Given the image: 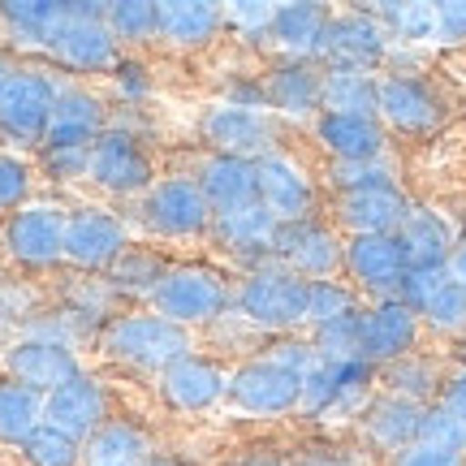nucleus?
Returning a JSON list of instances; mask_svg holds the SVG:
<instances>
[{
  "instance_id": "1",
  "label": "nucleus",
  "mask_w": 466,
  "mask_h": 466,
  "mask_svg": "<svg viewBox=\"0 0 466 466\" xmlns=\"http://www.w3.org/2000/svg\"><path fill=\"white\" fill-rule=\"evenodd\" d=\"M100 350L121 367L165 376L173 363L195 354V333L156 311H116L100 329Z\"/></svg>"
},
{
  "instance_id": "2",
  "label": "nucleus",
  "mask_w": 466,
  "mask_h": 466,
  "mask_svg": "<svg viewBox=\"0 0 466 466\" xmlns=\"http://www.w3.org/2000/svg\"><path fill=\"white\" fill-rule=\"evenodd\" d=\"M233 316H242L255 333L294 337L307 329V281L281 264L255 268L233 289Z\"/></svg>"
},
{
  "instance_id": "3",
  "label": "nucleus",
  "mask_w": 466,
  "mask_h": 466,
  "mask_svg": "<svg viewBox=\"0 0 466 466\" xmlns=\"http://www.w3.org/2000/svg\"><path fill=\"white\" fill-rule=\"evenodd\" d=\"M151 311L182 329L220 324L225 316H233V285L225 272L208 264H173L151 294Z\"/></svg>"
},
{
  "instance_id": "4",
  "label": "nucleus",
  "mask_w": 466,
  "mask_h": 466,
  "mask_svg": "<svg viewBox=\"0 0 466 466\" xmlns=\"http://www.w3.org/2000/svg\"><path fill=\"white\" fill-rule=\"evenodd\" d=\"M238 415L250 419H281L294 415L302 401V371H294L289 363H281L272 350L255 354L242 367L229 371V393H225Z\"/></svg>"
},
{
  "instance_id": "5",
  "label": "nucleus",
  "mask_w": 466,
  "mask_h": 466,
  "mask_svg": "<svg viewBox=\"0 0 466 466\" xmlns=\"http://www.w3.org/2000/svg\"><path fill=\"white\" fill-rule=\"evenodd\" d=\"M108 5H91V0H66V17L48 39V56L56 66L74 69V74H113L116 69V39L104 26Z\"/></svg>"
},
{
  "instance_id": "6",
  "label": "nucleus",
  "mask_w": 466,
  "mask_h": 466,
  "mask_svg": "<svg viewBox=\"0 0 466 466\" xmlns=\"http://www.w3.org/2000/svg\"><path fill=\"white\" fill-rule=\"evenodd\" d=\"M56 78L35 66H14L9 83L0 91V138L14 147H44V134L56 108Z\"/></svg>"
},
{
  "instance_id": "7",
  "label": "nucleus",
  "mask_w": 466,
  "mask_h": 466,
  "mask_svg": "<svg viewBox=\"0 0 466 466\" xmlns=\"http://www.w3.org/2000/svg\"><path fill=\"white\" fill-rule=\"evenodd\" d=\"M376 380L380 371L367 363V359H316V367L302 376V401L299 410L311 419L324 415H363V406L376 393Z\"/></svg>"
},
{
  "instance_id": "8",
  "label": "nucleus",
  "mask_w": 466,
  "mask_h": 466,
  "mask_svg": "<svg viewBox=\"0 0 466 466\" xmlns=\"http://www.w3.org/2000/svg\"><path fill=\"white\" fill-rule=\"evenodd\" d=\"M66 220L69 212L56 203H26L0 220V247L22 268H56L66 259Z\"/></svg>"
},
{
  "instance_id": "9",
  "label": "nucleus",
  "mask_w": 466,
  "mask_h": 466,
  "mask_svg": "<svg viewBox=\"0 0 466 466\" xmlns=\"http://www.w3.org/2000/svg\"><path fill=\"white\" fill-rule=\"evenodd\" d=\"M212 217L217 212L195 177H160L138 203V220L156 238H199L212 229Z\"/></svg>"
},
{
  "instance_id": "10",
  "label": "nucleus",
  "mask_w": 466,
  "mask_h": 466,
  "mask_svg": "<svg viewBox=\"0 0 466 466\" xmlns=\"http://www.w3.org/2000/svg\"><path fill=\"white\" fill-rule=\"evenodd\" d=\"M86 182H96L108 195H147L156 186V165H151L147 147L121 126L108 130L91 143V165H86Z\"/></svg>"
},
{
  "instance_id": "11",
  "label": "nucleus",
  "mask_w": 466,
  "mask_h": 466,
  "mask_svg": "<svg viewBox=\"0 0 466 466\" xmlns=\"http://www.w3.org/2000/svg\"><path fill=\"white\" fill-rule=\"evenodd\" d=\"M130 247V229L126 220L100 208V203H83V208H69L66 220V259L78 272H108V268L126 255Z\"/></svg>"
},
{
  "instance_id": "12",
  "label": "nucleus",
  "mask_w": 466,
  "mask_h": 466,
  "mask_svg": "<svg viewBox=\"0 0 466 466\" xmlns=\"http://www.w3.org/2000/svg\"><path fill=\"white\" fill-rule=\"evenodd\" d=\"M199 130L212 143V151L255 160V165L264 156H277V143H281V121L277 116L259 113V108H233V104H212L203 113Z\"/></svg>"
},
{
  "instance_id": "13",
  "label": "nucleus",
  "mask_w": 466,
  "mask_h": 466,
  "mask_svg": "<svg viewBox=\"0 0 466 466\" xmlns=\"http://www.w3.org/2000/svg\"><path fill=\"white\" fill-rule=\"evenodd\" d=\"M272 259L302 281H319V277H337V268L346 259V242L319 217L281 220L272 238Z\"/></svg>"
},
{
  "instance_id": "14",
  "label": "nucleus",
  "mask_w": 466,
  "mask_h": 466,
  "mask_svg": "<svg viewBox=\"0 0 466 466\" xmlns=\"http://www.w3.org/2000/svg\"><path fill=\"white\" fill-rule=\"evenodd\" d=\"M341 268L350 272V281L359 294H367L371 302L398 299L401 281H406V255H401L398 233H359L346 238V259Z\"/></svg>"
},
{
  "instance_id": "15",
  "label": "nucleus",
  "mask_w": 466,
  "mask_h": 466,
  "mask_svg": "<svg viewBox=\"0 0 466 466\" xmlns=\"http://www.w3.org/2000/svg\"><path fill=\"white\" fill-rule=\"evenodd\" d=\"M83 371V359L78 350L66 346V341H52V337H17L5 346V376L17 384H26L35 393L48 398L52 389H61L66 380H74Z\"/></svg>"
},
{
  "instance_id": "16",
  "label": "nucleus",
  "mask_w": 466,
  "mask_h": 466,
  "mask_svg": "<svg viewBox=\"0 0 466 466\" xmlns=\"http://www.w3.org/2000/svg\"><path fill=\"white\" fill-rule=\"evenodd\" d=\"M108 419H113L108 389L91 371H78L74 380H66L61 389H52L48 398H44V423L56 428V432L74 436L78 445H86Z\"/></svg>"
},
{
  "instance_id": "17",
  "label": "nucleus",
  "mask_w": 466,
  "mask_h": 466,
  "mask_svg": "<svg viewBox=\"0 0 466 466\" xmlns=\"http://www.w3.org/2000/svg\"><path fill=\"white\" fill-rule=\"evenodd\" d=\"M393 39L384 31L371 9H350V14H333L329 35H324V52L319 66H346V69H376L389 61Z\"/></svg>"
},
{
  "instance_id": "18",
  "label": "nucleus",
  "mask_w": 466,
  "mask_h": 466,
  "mask_svg": "<svg viewBox=\"0 0 466 466\" xmlns=\"http://www.w3.org/2000/svg\"><path fill=\"white\" fill-rule=\"evenodd\" d=\"M398 299L436 333H466V289L450 277V268H410Z\"/></svg>"
},
{
  "instance_id": "19",
  "label": "nucleus",
  "mask_w": 466,
  "mask_h": 466,
  "mask_svg": "<svg viewBox=\"0 0 466 466\" xmlns=\"http://www.w3.org/2000/svg\"><path fill=\"white\" fill-rule=\"evenodd\" d=\"M380 121L398 134H432L445 121V100L423 74H384Z\"/></svg>"
},
{
  "instance_id": "20",
  "label": "nucleus",
  "mask_w": 466,
  "mask_h": 466,
  "mask_svg": "<svg viewBox=\"0 0 466 466\" xmlns=\"http://www.w3.org/2000/svg\"><path fill=\"white\" fill-rule=\"evenodd\" d=\"M277 225L281 220L268 212L264 203H247V208H229V212H217L212 217V242L220 250H229L238 264H247V272L264 264H277L272 259V238H277Z\"/></svg>"
},
{
  "instance_id": "21",
  "label": "nucleus",
  "mask_w": 466,
  "mask_h": 466,
  "mask_svg": "<svg viewBox=\"0 0 466 466\" xmlns=\"http://www.w3.org/2000/svg\"><path fill=\"white\" fill-rule=\"evenodd\" d=\"M415 346H419V316L401 299H384V302L363 307V341H359V354L376 371L406 359V354H415Z\"/></svg>"
},
{
  "instance_id": "22",
  "label": "nucleus",
  "mask_w": 466,
  "mask_h": 466,
  "mask_svg": "<svg viewBox=\"0 0 466 466\" xmlns=\"http://www.w3.org/2000/svg\"><path fill=\"white\" fill-rule=\"evenodd\" d=\"M268 108L272 116H299V121H316L324 113V66L319 61H299V56H281L277 66L264 74Z\"/></svg>"
},
{
  "instance_id": "23",
  "label": "nucleus",
  "mask_w": 466,
  "mask_h": 466,
  "mask_svg": "<svg viewBox=\"0 0 466 466\" xmlns=\"http://www.w3.org/2000/svg\"><path fill=\"white\" fill-rule=\"evenodd\" d=\"M225 393H229V371L208 354H186L182 363H173L160 376V398L182 415L212 410V406L225 401Z\"/></svg>"
},
{
  "instance_id": "24",
  "label": "nucleus",
  "mask_w": 466,
  "mask_h": 466,
  "mask_svg": "<svg viewBox=\"0 0 466 466\" xmlns=\"http://www.w3.org/2000/svg\"><path fill=\"white\" fill-rule=\"evenodd\" d=\"M255 182H259V203L277 220H307L316 217V186L307 177V168L294 165L285 151L264 156L255 165Z\"/></svg>"
},
{
  "instance_id": "25",
  "label": "nucleus",
  "mask_w": 466,
  "mask_h": 466,
  "mask_svg": "<svg viewBox=\"0 0 466 466\" xmlns=\"http://www.w3.org/2000/svg\"><path fill=\"white\" fill-rule=\"evenodd\" d=\"M104 130H108V108L96 91H86L78 83L56 86V108H52L44 147H91Z\"/></svg>"
},
{
  "instance_id": "26",
  "label": "nucleus",
  "mask_w": 466,
  "mask_h": 466,
  "mask_svg": "<svg viewBox=\"0 0 466 466\" xmlns=\"http://www.w3.org/2000/svg\"><path fill=\"white\" fill-rule=\"evenodd\" d=\"M423 410L428 406H419L410 398H398V393H376V398L363 406V415H359V432L371 450L380 453H401L410 450L419 441V428H423Z\"/></svg>"
},
{
  "instance_id": "27",
  "label": "nucleus",
  "mask_w": 466,
  "mask_h": 466,
  "mask_svg": "<svg viewBox=\"0 0 466 466\" xmlns=\"http://www.w3.org/2000/svg\"><path fill=\"white\" fill-rule=\"evenodd\" d=\"M316 130V143L329 156L333 165H359V160H384V121L380 116H350V113H319L311 121Z\"/></svg>"
},
{
  "instance_id": "28",
  "label": "nucleus",
  "mask_w": 466,
  "mask_h": 466,
  "mask_svg": "<svg viewBox=\"0 0 466 466\" xmlns=\"http://www.w3.org/2000/svg\"><path fill=\"white\" fill-rule=\"evenodd\" d=\"M410 212V199L401 186H376V190H350L337 195V225L359 238V233H398Z\"/></svg>"
},
{
  "instance_id": "29",
  "label": "nucleus",
  "mask_w": 466,
  "mask_h": 466,
  "mask_svg": "<svg viewBox=\"0 0 466 466\" xmlns=\"http://www.w3.org/2000/svg\"><path fill=\"white\" fill-rule=\"evenodd\" d=\"M329 22H333V14H329L324 5H311V0H299V5H277V14H272V31H268V44H277L285 56L319 61V52H324V35H329Z\"/></svg>"
},
{
  "instance_id": "30",
  "label": "nucleus",
  "mask_w": 466,
  "mask_h": 466,
  "mask_svg": "<svg viewBox=\"0 0 466 466\" xmlns=\"http://www.w3.org/2000/svg\"><path fill=\"white\" fill-rule=\"evenodd\" d=\"M203 199L212 203V212H229V208H247L259 203V182H255V160H238V156H220L212 151L195 173Z\"/></svg>"
},
{
  "instance_id": "31",
  "label": "nucleus",
  "mask_w": 466,
  "mask_h": 466,
  "mask_svg": "<svg viewBox=\"0 0 466 466\" xmlns=\"http://www.w3.org/2000/svg\"><path fill=\"white\" fill-rule=\"evenodd\" d=\"M398 242L401 255H406V268H450V255L458 247L450 220L432 212V208H415V203H410V212L401 220Z\"/></svg>"
},
{
  "instance_id": "32",
  "label": "nucleus",
  "mask_w": 466,
  "mask_h": 466,
  "mask_svg": "<svg viewBox=\"0 0 466 466\" xmlns=\"http://www.w3.org/2000/svg\"><path fill=\"white\" fill-rule=\"evenodd\" d=\"M225 26V5L212 0H165L160 5V39L168 48H208Z\"/></svg>"
},
{
  "instance_id": "33",
  "label": "nucleus",
  "mask_w": 466,
  "mask_h": 466,
  "mask_svg": "<svg viewBox=\"0 0 466 466\" xmlns=\"http://www.w3.org/2000/svg\"><path fill=\"white\" fill-rule=\"evenodd\" d=\"M151 458V436L134 419H108L83 445V466H147Z\"/></svg>"
},
{
  "instance_id": "34",
  "label": "nucleus",
  "mask_w": 466,
  "mask_h": 466,
  "mask_svg": "<svg viewBox=\"0 0 466 466\" xmlns=\"http://www.w3.org/2000/svg\"><path fill=\"white\" fill-rule=\"evenodd\" d=\"M66 17V0H5L0 5V31L14 48H48L52 31Z\"/></svg>"
},
{
  "instance_id": "35",
  "label": "nucleus",
  "mask_w": 466,
  "mask_h": 466,
  "mask_svg": "<svg viewBox=\"0 0 466 466\" xmlns=\"http://www.w3.org/2000/svg\"><path fill=\"white\" fill-rule=\"evenodd\" d=\"M324 113L380 116V78L371 69L324 66Z\"/></svg>"
},
{
  "instance_id": "36",
  "label": "nucleus",
  "mask_w": 466,
  "mask_h": 466,
  "mask_svg": "<svg viewBox=\"0 0 466 466\" xmlns=\"http://www.w3.org/2000/svg\"><path fill=\"white\" fill-rule=\"evenodd\" d=\"M380 384L384 393H398V398H410L419 406H432L445 393V376H441V363L428 359V354H406L398 363L380 367Z\"/></svg>"
},
{
  "instance_id": "37",
  "label": "nucleus",
  "mask_w": 466,
  "mask_h": 466,
  "mask_svg": "<svg viewBox=\"0 0 466 466\" xmlns=\"http://www.w3.org/2000/svg\"><path fill=\"white\" fill-rule=\"evenodd\" d=\"M35 428H44V393L17 380H0V445H22Z\"/></svg>"
},
{
  "instance_id": "38",
  "label": "nucleus",
  "mask_w": 466,
  "mask_h": 466,
  "mask_svg": "<svg viewBox=\"0 0 466 466\" xmlns=\"http://www.w3.org/2000/svg\"><path fill=\"white\" fill-rule=\"evenodd\" d=\"M168 268H173V264H165L156 250L126 247V255L108 268V281H113L116 294H143V299H151V294H156V285L165 281Z\"/></svg>"
},
{
  "instance_id": "39",
  "label": "nucleus",
  "mask_w": 466,
  "mask_h": 466,
  "mask_svg": "<svg viewBox=\"0 0 466 466\" xmlns=\"http://www.w3.org/2000/svg\"><path fill=\"white\" fill-rule=\"evenodd\" d=\"M371 14L389 31L393 44L419 48V44L436 39V5H398V0H389V5H376Z\"/></svg>"
},
{
  "instance_id": "40",
  "label": "nucleus",
  "mask_w": 466,
  "mask_h": 466,
  "mask_svg": "<svg viewBox=\"0 0 466 466\" xmlns=\"http://www.w3.org/2000/svg\"><path fill=\"white\" fill-rule=\"evenodd\" d=\"M104 26L113 31L116 44L160 39V5H151V0H113L108 14H104Z\"/></svg>"
},
{
  "instance_id": "41",
  "label": "nucleus",
  "mask_w": 466,
  "mask_h": 466,
  "mask_svg": "<svg viewBox=\"0 0 466 466\" xmlns=\"http://www.w3.org/2000/svg\"><path fill=\"white\" fill-rule=\"evenodd\" d=\"M350 311H359V289L337 277H319L307 281V329H319L329 319H341Z\"/></svg>"
},
{
  "instance_id": "42",
  "label": "nucleus",
  "mask_w": 466,
  "mask_h": 466,
  "mask_svg": "<svg viewBox=\"0 0 466 466\" xmlns=\"http://www.w3.org/2000/svg\"><path fill=\"white\" fill-rule=\"evenodd\" d=\"M17 453H22L26 466H83V445H78L74 436L48 428V423L35 428V432L17 445Z\"/></svg>"
},
{
  "instance_id": "43",
  "label": "nucleus",
  "mask_w": 466,
  "mask_h": 466,
  "mask_svg": "<svg viewBox=\"0 0 466 466\" xmlns=\"http://www.w3.org/2000/svg\"><path fill=\"white\" fill-rule=\"evenodd\" d=\"M35 316H39V299H35L31 285L0 277V341L9 346L17 337H26Z\"/></svg>"
},
{
  "instance_id": "44",
  "label": "nucleus",
  "mask_w": 466,
  "mask_h": 466,
  "mask_svg": "<svg viewBox=\"0 0 466 466\" xmlns=\"http://www.w3.org/2000/svg\"><path fill=\"white\" fill-rule=\"evenodd\" d=\"M359 341H363V307L341 319H329V324L311 329L316 354L319 359H333V363L337 359H363V354H359Z\"/></svg>"
},
{
  "instance_id": "45",
  "label": "nucleus",
  "mask_w": 466,
  "mask_h": 466,
  "mask_svg": "<svg viewBox=\"0 0 466 466\" xmlns=\"http://www.w3.org/2000/svg\"><path fill=\"white\" fill-rule=\"evenodd\" d=\"M35 190V165L22 151H0V212L14 217L17 208L31 203Z\"/></svg>"
},
{
  "instance_id": "46",
  "label": "nucleus",
  "mask_w": 466,
  "mask_h": 466,
  "mask_svg": "<svg viewBox=\"0 0 466 466\" xmlns=\"http://www.w3.org/2000/svg\"><path fill=\"white\" fill-rule=\"evenodd\" d=\"M419 441H423V445H436V450H458V453H466V419L458 415V410H450L445 401H432V406L423 410Z\"/></svg>"
},
{
  "instance_id": "47",
  "label": "nucleus",
  "mask_w": 466,
  "mask_h": 466,
  "mask_svg": "<svg viewBox=\"0 0 466 466\" xmlns=\"http://www.w3.org/2000/svg\"><path fill=\"white\" fill-rule=\"evenodd\" d=\"M329 182L337 195L350 190H376V186H398L389 160H359V165H329Z\"/></svg>"
},
{
  "instance_id": "48",
  "label": "nucleus",
  "mask_w": 466,
  "mask_h": 466,
  "mask_svg": "<svg viewBox=\"0 0 466 466\" xmlns=\"http://www.w3.org/2000/svg\"><path fill=\"white\" fill-rule=\"evenodd\" d=\"M91 147H39V168L56 182H86Z\"/></svg>"
},
{
  "instance_id": "49",
  "label": "nucleus",
  "mask_w": 466,
  "mask_h": 466,
  "mask_svg": "<svg viewBox=\"0 0 466 466\" xmlns=\"http://www.w3.org/2000/svg\"><path fill=\"white\" fill-rule=\"evenodd\" d=\"M272 14H277V5L242 0V5H229V9H225V22H229L238 35H247V39H268V31H272Z\"/></svg>"
},
{
  "instance_id": "50",
  "label": "nucleus",
  "mask_w": 466,
  "mask_h": 466,
  "mask_svg": "<svg viewBox=\"0 0 466 466\" xmlns=\"http://www.w3.org/2000/svg\"><path fill=\"white\" fill-rule=\"evenodd\" d=\"M220 104H233V108H268V91H264V78L255 74H233L225 78V91H220Z\"/></svg>"
},
{
  "instance_id": "51",
  "label": "nucleus",
  "mask_w": 466,
  "mask_h": 466,
  "mask_svg": "<svg viewBox=\"0 0 466 466\" xmlns=\"http://www.w3.org/2000/svg\"><path fill=\"white\" fill-rule=\"evenodd\" d=\"M389 466H466V453L458 450H436V445H423L415 441L410 450H401L389 458Z\"/></svg>"
},
{
  "instance_id": "52",
  "label": "nucleus",
  "mask_w": 466,
  "mask_h": 466,
  "mask_svg": "<svg viewBox=\"0 0 466 466\" xmlns=\"http://www.w3.org/2000/svg\"><path fill=\"white\" fill-rule=\"evenodd\" d=\"M289 466H363V458L346 445H311L299 450V458H289Z\"/></svg>"
},
{
  "instance_id": "53",
  "label": "nucleus",
  "mask_w": 466,
  "mask_h": 466,
  "mask_svg": "<svg viewBox=\"0 0 466 466\" xmlns=\"http://www.w3.org/2000/svg\"><path fill=\"white\" fill-rule=\"evenodd\" d=\"M436 39H445V44H466V0L436 5Z\"/></svg>"
},
{
  "instance_id": "54",
  "label": "nucleus",
  "mask_w": 466,
  "mask_h": 466,
  "mask_svg": "<svg viewBox=\"0 0 466 466\" xmlns=\"http://www.w3.org/2000/svg\"><path fill=\"white\" fill-rule=\"evenodd\" d=\"M113 78H116V86H121V96H126L130 104L147 96V69L138 66V61H116Z\"/></svg>"
},
{
  "instance_id": "55",
  "label": "nucleus",
  "mask_w": 466,
  "mask_h": 466,
  "mask_svg": "<svg viewBox=\"0 0 466 466\" xmlns=\"http://www.w3.org/2000/svg\"><path fill=\"white\" fill-rule=\"evenodd\" d=\"M441 401L466 419V367H462V371H453L450 380H445V393H441Z\"/></svg>"
},
{
  "instance_id": "56",
  "label": "nucleus",
  "mask_w": 466,
  "mask_h": 466,
  "mask_svg": "<svg viewBox=\"0 0 466 466\" xmlns=\"http://www.w3.org/2000/svg\"><path fill=\"white\" fill-rule=\"evenodd\" d=\"M229 466H289V458H281V453L255 450V453H242V458H233Z\"/></svg>"
},
{
  "instance_id": "57",
  "label": "nucleus",
  "mask_w": 466,
  "mask_h": 466,
  "mask_svg": "<svg viewBox=\"0 0 466 466\" xmlns=\"http://www.w3.org/2000/svg\"><path fill=\"white\" fill-rule=\"evenodd\" d=\"M450 277L466 289V238L458 242V247H453V255H450Z\"/></svg>"
},
{
  "instance_id": "58",
  "label": "nucleus",
  "mask_w": 466,
  "mask_h": 466,
  "mask_svg": "<svg viewBox=\"0 0 466 466\" xmlns=\"http://www.w3.org/2000/svg\"><path fill=\"white\" fill-rule=\"evenodd\" d=\"M9 74H14V61H9V56H0V91H5V83H9Z\"/></svg>"
},
{
  "instance_id": "59",
  "label": "nucleus",
  "mask_w": 466,
  "mask_h": 466,
  "mask_svg": "<svg viewBox=\"0 0 466 466\" xmlns=\"http://www.w3.org/2000/svg\"><path fill=\"white\" fill-rule=\"evenodd\" d=\"M147 466H190V462H186V458H151Z\"/></svg>"
}]
</instances>
